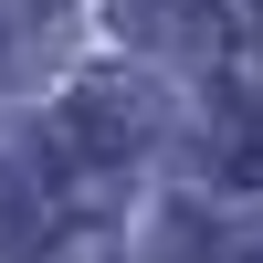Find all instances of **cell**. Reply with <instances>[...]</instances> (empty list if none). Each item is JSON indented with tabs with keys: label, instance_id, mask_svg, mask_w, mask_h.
Returning a JSON list of instances; mask_svg holds the SVG:
<instances>
[{
	"label": "cell",
	"instance_id": "cell-3",
	"mask_svg": "<svg viewBox=\"0 0 263 263\" xmlns=\"http://www.w3.org/2000/svg\"><path fill=\"white\" fill-rule=\"evenodd\" d=\"M105 21L147 53H221V32H232L211 0H105Z\"/></svg>",
	"mask_w": 263,
	"mask_h": 263
},
{
	"label": "cell",
	"instance_id": "cell-4",
	"mask_svg": "<svg viewBox=\"0 0 263 263\" xmlns=\"http://www.w3.org/2000/svg\"><path fill=\"white\" fill-rule=\"evenodd\" d=\"M242 32H253V42H263V0H242Z\"/></svg>",
	"mask_w": 263,
	"mask_h": 263
},
{
	"label": "cell",
	"instance_id": "cell-2",
	"mask_svg": "<svg viewBox=\"0 0 263 263\" xmlns=\"http://www.w3.org/2000/svg\"><path fill=\"white\" fill-rule=\"evenodd\" d=\"M200 168L232 179V190L263 179V84H211V105H200Z\"/></svg>",
	"mask_w": 263,
	"mask_h": 263
},
{
	"label": "cell",
	"instance_id": "cell-1",
	"mask_svg": "<svg viewBox=\"0 0 263 263\" xmlns=\"http://www.w3.org/2000/svg\"><path fill=\"white\" fill-rule=\"evenodd\" d=\"M63 158H84V168H126V158H147V137H158V95L147 84H126V74H84L74 95H63Z\"/></svg>",
	"mask_w": 263,
	"mask_h": 263
}]
</instances>
